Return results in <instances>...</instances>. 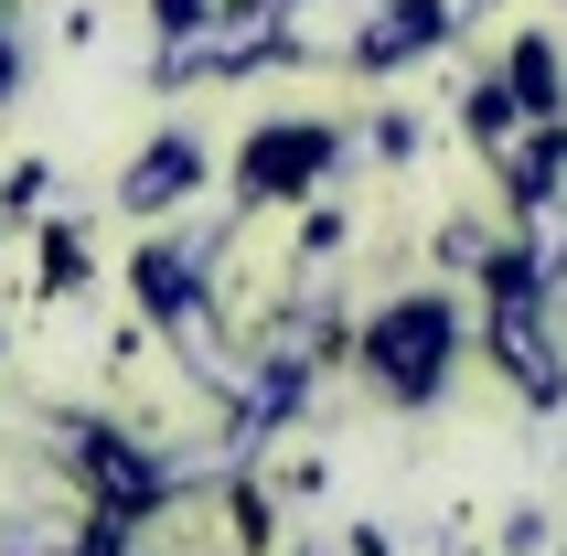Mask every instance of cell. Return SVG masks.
<instances>
[{
  "instance_id": "3",
  "label": "cell",
  "mask_w": 567,
  "mask_h": 556,
  "mask_svg": "<svg viewBox=\"0 0 567 556\" xmlns=\"http://www.w3.org/2000/svg\"><path fill=\"white\" fill-rule=\"evenodd\" d=\"M75 461H86V482L107 493V514H118V525H128V514H140V503L161 493V471L140 461V450H118L107 429H86V439H75Z\"/></svg>"
},
{
  "instance_id": "4",
  "label": "cell",
  "mask_w": 567,
  "mask_h": 556,
  "mask_svg": "<svg viewBox=\"0 0 567 556\" xmlns=\"http://www.w3.org/2000/svg\"><path fill=\"white\" fill-rule=\"evenodd\" d=\"M193 183H204V151H193V140H161V151H140V172H128V204L161 215V204H183Z\"/></svg>"
},
{
  "instance_id": "5",
  "label": "cell",
  "mask_w": 567,
  "mask_h": 556,
  "mask_svg": "<svg viewBox=\"0 0 567 556\" xmlns=\"http://www.w3.org/2000/svg\"><path fill=\"white\" fill-rule=\"evenodd\" d=\"M440 32H450L440 0H396V22H375L353 54H364V64H396V54H417V43H440Z\"/></svg>"
},
{
  "instance_id": "1",
  "label": "cell",
  "mask_w": 567,
  "mask_h": 556,
  "mask_svg": "<svg viewBox=\"0 0 567 556\" xmlns=\"http://www.w3.org/2000/svg\"><path fill=\"white\" fill-rule=\"evenodd\" d=\"M364 353H375V374L396 385V397H429L440 364H450V310L440 300H396L375 332H364Z\"/></svg>"
},
{
  "instance_id": "9",
  "label": "cell",
  "mask_w": 567,
  "mask_h": 556,
  "mask_svg": "<svg viewBox=\"0 0 567 556\" xmlns=\"http://www.w3.org/2000/svg\"><path fill=\"white\" fill-rule=\"evenodd\" d=\"M151 11H161V32H193V22H204V0H151Z\"/></svg>"
},
{
  "instance_id": "7",
  "label": "cell",
  "mask_w": 567,
  "mask_h": 556,
  "mask_svg": "<svg viewBox=\"0 0 567 556\" xmlns=\"http://www.w3.org/2000/svg\"><path fill=\"white\" fill-rule=\"evenodd\" d=\"M514 86H525V96H514V107H557V54H546L536 32L514 43Z\"/></svg>"
},
{
  "instance_id": "8",
  "label": "cell",
  "mask_w": 567,
  "mask_h": 556,
  "mask_svg": "<svg viewBox=\"0 0 567 556\" xmlns=\"http://www.w3.org/2000/svg\"><path fill=\"white\" fill-rule=\"evenodd\" d=\"M43 278H54V289H75V278H86V268H75V236H64V225L43 236Z\"/></svg>"
},
{
  "instance_id": "6",
  "label": "cell",
  "mask_w": 567,
  "mask_h": 556,
  "mask_svg": "<svg viewBox=\"0 0 567 556\" xmlns=\"http://www.w3.org/2000/svg\"><path fill=\"white\" fill-rule=\"evenodd\" d=\"M140 300H151L161 321H193V310H204V289H193V257L151 247V257H140Z\"/></svg>"
},
{
  "instance_id": "2",
  "label": "cell",
  "mask_w": 567,
  "mask_h": 556,
  "mask_svg": "<svg viewBox=\"0 0 567 556\" xmlns=\"http://www.w3.org/2000/svg\"><path fill=\"white\" fill-rule=\"evenodd\" d=\"M321 161H332V128L289 119V128H257L236 172H247V193H300V183H311V172H321Z\"/></svg>"
}]
</instances>
